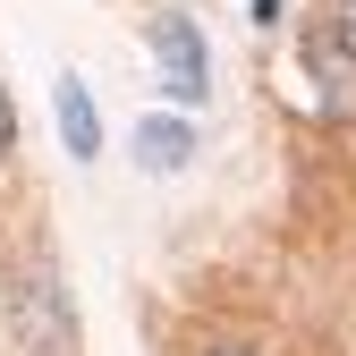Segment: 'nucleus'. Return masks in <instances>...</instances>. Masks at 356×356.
Here are the masks:
<instances>
[{
  "instance_id": "obj_1",
  "label": "nucleus",
  "mask_w": 356,
  "mask_h": 356,
  "mask_svg": "<svg viewBox=\"0 0 356 356\" xmlns=\"http://www.w3.org/2000/svg\"><path fill=\"white\" fill-rule=\"evenodd\" d=\"M9 314H17V339L34 356H68L76 323H68V280H60V263H26L17 289H9Z\"/></svg>"
},
{
  "instance_id": "obj_2",
  "label": "nucleus",
  "mask_w": 356,
  "mask_h": 356,
  "mask_svg": "<svg viewBox=\"0 0 356 356\" xmlns=\"http://www.w3.org/2000/svg\"><path fill=\"white\" fill-rule=\"evenodd\" d=\"M153 68H161V94L170 102H204V76H212V51H204V34L178 17V9H161L153 17Z\"/></svg>"
},
{
  "instance_id": "obj_3",
  "label": "nucleus",
  "mask_w": 356,
  "mask_h": 356,
  "mask_svg": "<svg viewBox=\"0 0 356 356\" xmlns=\"http://www.w3.org/2000/svg\"><path fill=\"white\" fill-rule=\"evenodd\" d=\"M60 127H68V153H76V161H94V153H102V119H94L85 76H60Z\"/></svg>"
},
{
  "instance_id": "obj_4",
  "label": "nucleus",
  "mask_w": 356,
  "mask_h": 356,
  "mask_svg": "<svg viewBox=\"0 0 356 356\" xmlns=\"http://www.w3.org/2000/svg\"><path fill=\"white\" fill-rule=\"evenodd\" d=\"M187 153H195V127H187V119H145V127H136V161H145V170L170 178Z\"/></svg>"
},
{
  "instance_id": "obj_5",
  "label": "nucleus",
  "mask_w": 356,
  "mask_h": 356,
  "mask_svg": "<svg viewBox=\"0 0 356 356\" xmlns=\"http://www.w3.org/2000/svg\"><path fill=\"white\" fill-rule=\"evenodd\" d=\"M17 153V94H9V76H0V170H9Z\"/></svg>"
},
{
  "instance_id": "obj_6",
  "label": "nucleus",
  "mask_w": 356,
  "mask_h": 356,
  "mask_svg": "<svg viewBox=\"0 0 356 356\" xmlns=\"http://www.w3.org/2000/svg\"><path fill=\"white\" fill-rule=\"evenodd\" d=\"M331 42L356 60V0H331Z\"/></svg>"
},
{
  "instance_id": "obj_7",
  "label": "nucleus",
  "mask_w": 356,
  "mask_h": 356,
  "mask_svg": "<svg viewBox=\"0 0 356 356\" xmlns=\"http://www.w3.org/2000/svg\"><path fill=\"white\" fill-rule=\"evenodd\" d=\"M212 356H263V348H238V339H220V348H212Z\"/></svg>"
}]
</instances>
